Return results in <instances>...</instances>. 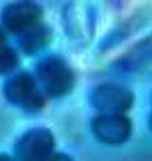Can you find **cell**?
<instances>
[{"label": "cell", "instance_id": "1", "mask_svg": "<svg viewBox=\"0 0 152 161\" xmlns=\"http://www.w3.org/2000/svg\"><path fill=\"white\" fill-rule=\"evenodd\" d=\"M36 75L45 94L51 98H62L73 87L75 74L69 64L59 55H48L36 66Z\"/></svg>", "mask_w": 152, "mask_h": 161}, {"label": "cell", "instance_id": "2", "mask_svg": "<svg viewBox=\"0 0 152 161\" xmlns=\"http://www.w3.org/2000/svg\"><path fill=\"white\" fill-rule=\"evenodd\" d=\"M3 94L9 103L29 113L39 112L45 103L38 80L27 71H20L8 78L3 85Z\"/></svg>", "mask_w": 152, "mask_h": 161}, {"label": "cell", "instance_id": "3", "mask_svg": "<svg viewBox=\"0 0 152 161\" xmlns=\"http://www.w3.org/2000/svg\"><path fill=\"white\" fill-rule=\"evenodd\" d=\"M91 105L101 114H124L132 108L135 95L132 90L118 83H101L91 93Z\"/></svg>", "mask_w": 152, "mask_h": 161}, {"label": "cell", "instance_id": "4", "mask_svg": "<svg viewBox=\"0 0 152 161\" xmlns=\"http://www.w3.org/2000/svg\"><path fill=\"white\" fill-rule=\"evenodd\" d=\"M55 138L47 128H33L25 132L15 145L18 161H45L53 154Z\"/></svg>", "mask_w": 152, "mask_h": 161}, {"label": "cell", "instance_id": "5", "mask_svg": "<svg viewBox=\"0 0 152 161\" xmlns=\"http://www.w3.org/2000/svg\"><path fill=\"white\" fill-rule=\"evenodd\" d=\"M91 130L100 142L120 145L129 138L132 133V124L124 114H100L92 119Z\"/></svg>", "mask_w": 152, "mask_h": 161}, {"label": "cell", "instance_id": "6", "mask_svg": "<svg viewBox=\"0 0 152 161\" xmlns=\"http://www.w3.org/2000/svg\"><path fill=\"white\" fill-rule=\"evenodd\" d=\"M43 9L36 3L19 2L9 4L2 12L4 28L13 35L20 36L23 32L42 22Z\"/></svg>", "mask_w": 152, "mask_h": 161}, {"label": "cell", "instance_id": "7", "mask_svg": "<svg viewBox=\"0 0 152 161\" xmlns=\"http://www.w3.org/2000/svg\"><path fill=\"white\" fill-rule=\"evenodd\" d=\"M19 38V46L24 54L35 55L49 44L51 42V30L43 22L31 27L23 32Z\"/></svg>", "mask_w": 152, "mask_h": 161}, {"label": "cell", "instance_id": "8", "mask_svg": "<svg viewBox=\"0 0 152 161\" xmlns=\"http://www.w3.org/2000/svg\"><path fill=\"white\" fill-rule=\"evenodd\" d=\"M19 66V54L13 47L8 44L0 50V75L13 71Z\"/></svg>", "mask_w": 152, "mask_h": 161}, {"label": "cell", "instance_id": "9", "mask_svg": "<svg viewBox=\"0 0 152 161\" xmlns=\"http://www.w3.org/2000/svg\"><path fill=\"white\" fill-rule=\"evenodd\" d=\"M45 161H73V160H72V157H69V156L65 153H53Z\"/></svg>", "mask_w": 152, "mask_h": 161}, {"label": "cell", "instance_id": "10", "mask_svg": "<svg viewBox=\"0 0 152 161\" xmlns=\"http://www.w3.org/2000/svg\"><path fill=\"white\" fill-rule=\"evenodd\" d=\"M7 46H8V40H7L6 31H4V28L0 27V50L7 47Z\"/></svg>", "mask_w": 152, "mask_h": 161}, {"label": "cell", "instance_id": "11", "mask_svg": "<svg viewBox=\"0 0 152 161\" xmlns=\"http://www.w3.org/2000/svg\"><path fill=\"white\" fill-rule=\"evenodd\" d=\"M0 161H13L8 154H4V153H0Z\"/></svg>", "mask_w": 152, "mask_h": 161}, {"label": "cell", "instance_id": "12", "mask_svg": "<svg viewBox=\"0 0 152 161\" xmlns=\"http://www.w3.org/2000/svg\"><path fill=\"white\" fill-rule=\"evenodd\" d=\"M149 128H151V130H152V114L149 115Z\"/></svg>", "mask_w": 152, "mask_h": 161}]
</instances>
